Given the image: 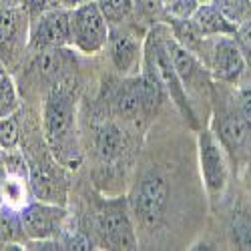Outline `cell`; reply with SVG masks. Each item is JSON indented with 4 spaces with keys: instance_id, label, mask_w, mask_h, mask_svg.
I'll return each mask as SVG.
<instances>
[{
    "instance_id": "obj_1",
    "label": "cell",
    "mask_w": 251,
    "mask_h": 251,
    "mask_svg": "<svg viewBox=\"0 0 251 251\" xmlns=\"http://www.w3.org/2000/svg\"><path fill=\"white\" fill-rule=\"evenodd\" d=\"M45 139L54 159L76 169L80 163V153L76 145V127H75V102L65 89H52L45 102Z\"/></svg>"
},
{
    "instance_id": "obj_2",
    "label": "cell",
    "mask_w": 251,
    "mask_h": 251,
    "mask_svg": "<svg viewBox=\"0 0 251 251\" xmlns=\"http://www.w3.org/2000/svg\"><path fill=\"white\" fill-rule=\"evenodd\" d=\"M165 28L163 26H157L155 30L149 32L147 40H145V52H147L153 62H155V67H157V73L163 80V87L165 91L169 93V97L173 99L175 102V107L181 111V115L189 121V125L193 129L199 127V123H197V117L191 109V102H189V95H187L185 87H183V82L173 67V60H171V54L169 50H167V43H165Z\"/></svg>"
},
{
    "instance_id": "obj_3",
    "label": "cell",
    "mask_w": 251,
    "mask_h": 251,
    "mask_svg": "<svg viewBox=\"0 0 251 251\" xmlns=\"http://www.w3.org/2000/svg\"><path fill=\"white\" fill-rule=\"evenodd\" d=\"M109 32L111 26L102 16L97 0H89L76 8H71V45L76 50L97 54L107 47Z\"/></svg>"
},
{
    "instance_id": "obj_4",
    "label": "cell",
    "mask_w": 251,
    "mask_h": 251,
    "mask_svg": "<svg viewBox=\"0 0 251 251\" xmlns=\"http://www.w3.org/2000/svg\"><path fill=\"white\" fill-rule=\"evenodd\" d=\"M167 201H169V185H167V179L161 173L151 171L135 187L131 207L137 219L145 227H157L165 217Z\"/></svg>"
},
{
    "instance_id": "obj_5",
    "label": "cell",
    "mask_w": 251,
    "mask_h": 251,
    "mask_svg": "<svg viewBox=\"0 0 251 251\" xmlns=\"http://www.w3.org/2000/svg\"><path fill=\"white\" fill-rule=\"evenodd\" d=\"M97 229L109 249H137V237L123 197L102 203L97 215Z\"/></svg>"
},
{
    "instance_id": "obj_6",
    "label": "cell",
    "mask_w": 251,
    "mask_h": 251,
    "mask_svg": "<svg viewBox=\"0 0 251 251\" xmlns=\"http://www.w3.org/2000/svg\"><path fill=\"white\" fill-rule=\"evenodd\" d=\"M30 47L36 50H56L71 45V8L56 6L30 18Z\"/></svg>"
},
{
    "instance_id": "obj_7",
    "label": "cell",
    "mask_w": 251,
    "mask_h": 251,
    "mask_svg": "<svg viewBox=\"0 0 251 251\" xmlns=\"http://www.w3.org/2000/svg\"><path fill=\"white\" fill-rule=\"evenodd\" d=\"M20 219H23L25 233L30 241L56 239L62 231V227H65L67 211L58 203L40 201L25 207L23 213H20Z\"/></svg>"
},
{
    "instance_id": "obj_8",
    "label": "cell",
    "mask_w": 251,
    "mask_h": 251,
    "mask_svg": "<svg viewBox=\"0 0 251 251\" xmlns=\"http://www.w3.org/2000/svg\"><path fill=\"white\" fill-rule=\"evenodd\" d=\"M199 163L209 195L219 197L227 185V163L221 145L211 131L199 135Z\"/></svg>"
},
{
    "instance_id": "obj_9",
    "label": "cell",
    "mask_w": 251,
    "mask_h": 251,
    "mask_svg": "<svg viewBox=\"0 0 251 251\" xmlns=\"http://www.w3.org/2000/svg\"><path fill=\"white\" fill-rule=\"evenodd\" d=\"M30 36V16L18 6L0 8V58L18 56L26 47V38Z\"/></svg>"
},
{
    "instance_id": "obj_10",
    "label": "cell",
    "mask_w": 251,
    "mask_h": 251,
    "mask_svg": "<svg viewBox=\"0 0 251 251\" xmlns=\"http://www.w3.org/2000/svg\"><path fill=\"white\" fill-rule=\"evenodd\" d=\"M165 43H167V50L171 54L173 67H175V71L183 82L187 95L203 93V89L209 87V82H207V69L199 62V58L191 50L181 47L171 34H167Z\"/></svg>"
},
{
    "instance_id": "obj_11",
    "label": "cell",
    "mask_w": 251,
    "mask_h": 251,
    "mask_svg": "<svg viewBox=\"0 0 251 251\" xmlns=\"http://www.w3.org/2000/svg\"><path fill=\"white\" fill-rule=\"evenodd\" d=\"M109 49L115 69L123 75H129L139 65H143L145 49L141 47L139 36L127 28H121L117 25V28L109 32Z\"/></svg>"
},
{
    "instance_id": "obj_12",
    "label": "cell",
    "mask_w": 251,
    "mask_h": 251,
    "mask_svg": "<svg viewBox=\"0 0 251 251\" xmlns=\"http://www.w3.org/2000/svg\"><path fill=\"white\" fill-rule=\"evenodd\" d=\"M245 56L235 38H219L211 52V71L217 80L235 82L245 71Z\"/></svg>"
},
{
    "instance_id": "obj_13",
    "label": "cell",
    "mask_w": 251,
    "mask_h": 251,
    "mask_svg": "<svg viewBox=\"0 0 251 251\" xmlns=\"http://www.w3.org/2000/svg\"><path fill=\"white\" fill-rule=\"evenodd\" d=\"M143 73H141V93H143V113L145 115H153L159 111L165 99V87L163 80L157 73V67L153 58L143 52Z\"/></svg>"
},
{
    "instance_id": "obj_14",
    "label": "cell",
    "mask_w": 251,
    "mask_h": 251,
    "mask_svg": "<svg viewBox=\"0 0 251 251\" xmlns=\"http://www.w3.org/2000/svg\"><path fill=\"white\" fill-rule=\"evenodd\" d=\"M113 109L123 119H135L139 113H143L141 76H129L119 82L113 93Z\"/></svg>"
},
{
    "instance_id": "obj_15",
    "label": "cell",
    "mask_w": 251,
    "mask_h": 251,
    "mask_svg": "<svg viewBox=\"0 0 251 251\" xmlns=\"http://www.w3.org/2000/svg\"><path fill=\"white\" fill-rule=\"evenodd\" d=\"M193 23L205 36H233L237 30V25H233L229 18L223 16V12L215 4H201L193 12Z\"/></svg>"
},
{
    "instance_id": "obj_16",
    "label": "cell",
    "mask_w": 251,
    "mask_h": 251,
    "mask_svg": "<svg viewBox=\"0 0 251 251\" xmlns=\"http://www.w3.org/2000/svg\"><path fill=\"white\" fill-rule=\"evenodd\" d=\"M30 187L34 195L40 201H49V203H60L65 201V187L58 183V177L49 171L47 167H38L32 165L30 169Z\"/></svg>"
},
{
    "instance_id": "obj_17",
    "label": "cell",
    "mask_w": 251,
    "mask_h": 251,
    "mask_svg": "<svg viewBox=\"0 0 251 251\" xmlns=\"http://www.w3.org/2000/svg\"><path fill=\"white\" fill-rule=\"evenodd\" d=\"M217 129H219V139L231 149L241 147L249 135V127L239 115V111H223L217 119Z\"/></svg>"
},
{
    "instance_id": "obj_18",
    "label": "cell",
    "mask_w": 251,
    "mask_h": 251,
    "mask_svg": "<svg viewBox=\"0 0 251 251\" xmlns=\"http://www.w3.org/2000/svg\"><path fill=\"white\" fill-rule=\"evenodd\" d=\"M169 26L173 30V38L181 47H185L187 50H191L195 56H203V38L205 34L197 28V25L193 23V18H179V16H171L169 18Z\"/></svg>"
},
{
    "instance_id": "obj_19",
    "label": "cell",
    "mask_w": 251,
    "mask_h": 251,
    "mask_svg": "<svg viewBox=\"0 0 251 251\" xmlns=\"http://www.w3.org/2000/svg\"><path fill=\"white\" fill-rule=\"evenodd\" d=\"M229 233L237 249H251V207L243 201L235 203L229 215Z\"/></svg>"
},
{
    "instance_id": "obj_20",
    "label": "cell",
    "mask_w": 251,
    "mask_h": 251,
    "mask_svg": "<svg viewBox=\"0 0 251 251\" xmlns=\"http://www.w3.org/2000/svg\"><path fill=\"white\" fill-rule=\"evenodd\" d=\"M125 147V139L123 133L117 125L113 123H104L97 133V151L104 161H115L117 157H121Z\"/></svg>"
},
{
    "instance_id": "obj_21",
    "label": "cell",
    "mask_w": 251,
    "mask_h": 251,
    "mask_svg": "<svg viewBox=\"0 0 251 251\" xmlns=\"http://www.w3.org/2000/svg\"><path fill=\"white\" fill-rule=\"evenodd\" d=\"M28 239L23 227V219L12 207L0 209V241L2 243H16Z\"/></svg>"
},
{
    "instance_id": "obj_22",
    "label": "cell",
    "mask_w": 251,
    "mask_h": 251,
    "mask_svg": "<svg viewBox=\"0 0 251 251\" xmlns=\"http://www.w3.org/2000/svg\"><path fill=\"white\" fill-rule=\"evenodd\" d=\"M18 109V95L14 80L6 69V65L0 58V119L10 117Z\"/></svg>"
},
{
    "instance_id": "obj_23",
    "label": "cell",
    "mask_w": 251,
    "mask_h": 251,
    "mask_svg": "<svg viewBox=\"0 0 251 251\" xmlns=\"http://www.w3.org/2000/svg\"><path fill=\"white\" fill-rule=\"evenodd\" d=\"M97 4L102 16L107 18L109 26H117L123 25V20L129 18L135 6V0H97Z\"/></svg>"
},
{
    "instance_id": "obj_24",
    "label": "cell",
    "mask_w": 251,
    "mask_h": 251,
    "mask_svg": "<svg viewBox=\"0 0 251 251\" xmlns=\"http://www.w3.org/2000/svg\"><path fill=\"white\" fill-rule=\"evenodd\" d=\"M213 4L237 26L251 18V0H213Z\"/></svg>"
},
{
    "instance_id": "obj_25",
    "label": "cell",
    "mask_w": 251,
    "mask_h": 251,
    "mask_svg": "<svg viewBox=\"0 0 251 251\" xmlns=\"http://www.w3.org/2000/svg\"><path fill=\"white\" fill-rule=\"evenodd\" d=\"M233 36H235V43L239 45V49H241L245 60L251 65V18L245 20V23H241V25L237 26V30H235Z\"/></svg>"
},
{
    "instance_id": "obj_26",
    "label": "cell",
    "mask_w": 251,
    "mask_h": 251,
    "mask_svg": "<svg viewBox=\"0 0 251 251\" xmlns=\"http://www.w3.org/2000/svg\"><path fill=\"white\" fill-rule=\"evenodd\" d=\"M197 2L199 0H165L167 8L171 10V16H179V18L193 16V12L197 10Z\"/></svg>"
},
{
    "instance_id": "obj_27",
    "label": "cell",
    "mask_w": 251,
    "mask_h": 251,
    "mask_svg": "<svg viewBox=\"0 0 251 251\" xmlns=\"http://www.w3.org/2000/svg\"><path fill=\"white\" fill-rule=\"evenodd\" d=\"M20 4H23V8L28 12L30 18H36L38 14H43L50 8H56L60 6L58 0H20Z\"/></svg>"
},
{
    "instance_id": "obj_28",
    "label": "cell",
    "mask_w": 251,
    "mask_h": 251,
    "mask_svg": "<svg viewBox=\"0 0 251 251\" xmlns=\"http://www.w3.org/2000/svg\"><path fill=\"white\" fill-rule=\"evenodd\" d=\"M137 4L141 6V12L151 20H159L165 10V0H137Z\"/></svg>"
},
{
    "instance_id": "obj_29",
    "label": "cell",
    "mask_w": 251,
    "mask_h": 251,
    "mask_svg": "<svg viewBox=\"0 0 251 251\" xmlns=\"http://www.w3.org/2000/svg\"><path fill=\"white\" fill-rule=\"evenodd\" d=\"M237 111L247 123V127L251 129V89H243L237 95Z\"/></svg>"
},
{
    "instance_id": "obj_30",
    "label": "cell",
    "mask_w": 251,
    "mask_h": 251,
    "mask_svg": "<svg viewBox=\"0 0 251 251\" xmlns=\"http://www.w3.org/2000/svg\"><path fill=\"white\" fill-rule=\"evenodd\" d=\"M85 2H89V0H58V4L65 6V8H76L80 4H85Z\"/></svg>"
},
{
    "instance_id": "obj_31",
    "label": "cell",
    "mask_w": 251,
    "mask_h": 251,
    "mask_svg": "<svg viewBox=\"0 0 251 251\" xmlns=\"http://www.w3.org/2000/svg\"><path fill=\"white\" fill-rule=\"evenodd\" d=\"M20 4V0H0V8H4V6H18Z\"/></svg>"
},
{
    "instance_id": "obj_32",
    "label": "cell",
    "mask_w": 251,
    "mask_h": 251,
    "mask_svg": "<svg viewBox=\"0 0 251 251\" xmlns=\"http://www.w3.org/2000/svg\"><path fill=\"white\" fill-rule=\"evenodd\" d=\"M245 183H247V189H249V193H251V169H249L247 175H245Z\"/></svg>"
},
{
    "instance_id": "obj_33",
    "label": "cell",
    "mask_w": 251,
    "mask_h": 251,
    "mask_svg": "<svg viewBox=\"0 0 251 251\" xmlns=\"http://www.w3.org/2000/svg\"><path fill=\"white\" fill-rule=\"evenodd\" d=\"M0 187H2V167H0Z\"/></svg>"
},
{
    "instance_id": "obj_34",
    "label": "cell",
    "mask_w": 251,
    "mask_h": 251,
    "mask_svg": "<svg viewBox=\"0 0 251 251\" xmlns=\"http://www.w3.org/2000/svg\"><path fill=\"white\" fill-rule=\"evenodd\" d=\"M199 2H207V0H199Z\"/></svg>"
}]
</instances>
